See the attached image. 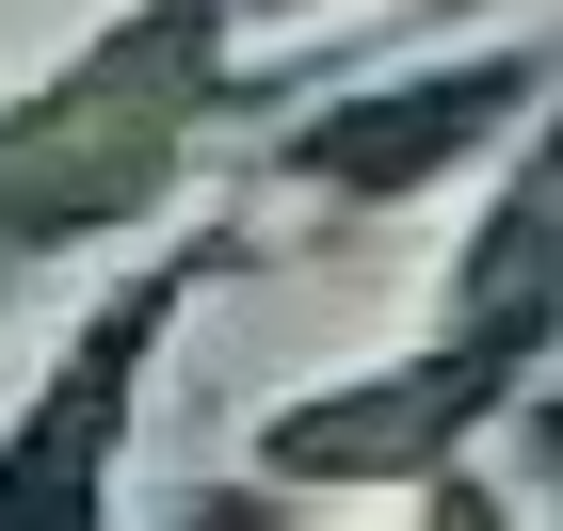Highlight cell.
<instances>
[{"label": "cell", "instance_id": "6da1fadb", "mask_svg": "<svg viewBox=\"0 0 563 531\" xmlns=\"http://www.w3.org/2000/svg\"><path fill=\"white\" fill-rule=\"evenodd\" d=\"M177 81H194V16H162L145 48L81 65L33 130H0V210H16V225H81V210H113V193H145Z\"/></svg>", "mask_w": 563, "mask_h": 531}]
</instances>
